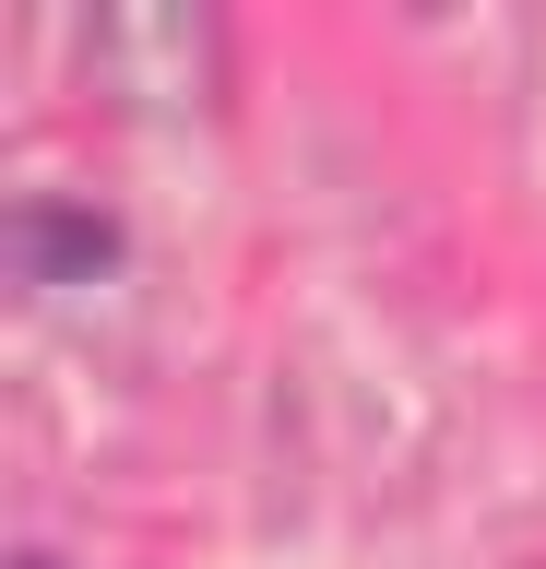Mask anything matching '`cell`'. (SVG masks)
I'll list each match as a JSON object with an SVG mask.
<instances>
[{
  "mask_svg": "<svg viewBox=\"0 0 546 569\" xmlns=\"http://www.w3.org/2000/svg\"><path fill=\"white\" fill-rule=\"evenodd\" d=\"M108 261H119L108 213H48V202L24 213V273H37V284H96Z\"/></svg>",
  "mask_w": 546,
  "mask_h": 569,
  "instance_id": "obj_1",
  "label": "cell"
}]
</instances>
